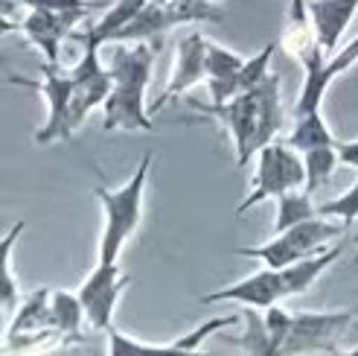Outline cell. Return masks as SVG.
I'll return each mask as SVG.
<instances>
[{"mask_svg": "<svg viewBox=\"0 0 358 356\" xmlns=\"http://www.w3.org/2000/svg\"><path fill=\"white\" fill-rule=\"evenodd\" d=\"M358 62V39H352L344 50H335L332 56H327L320 47H315L312 53L300 59V64L306 67V79L300 88V100L294 114H306V111H317L320 102H324L327 91L335 76H341L344 70H350Z\"/></svg>", "mask_w": 358, "mask_h": 356, "instance_id": "6", "label": "cell"}, {"mask_svg": "<svg viewBox=\"0 0 358 356\" xmlns=\"http://www.w3.org/2000/svg\"><path fill=\"white\" fill-rule=\"evenodd\" d=\"M149 0H117L114 6H108V12L102 15V21L96 24H87V29H76L70 39L73 41H94V44H108L114 35L122 29V27H129L134 18L143 12V6H146Z\"/></svg>", "mask_w": 358, "mask_h": 356, "instance_id": "14", "label": "cell"}, {"mask_svg": "<svg viewBox=\"0 0 358 356\" xmlns=\"http://www.w3.org/2000/svg\"><path fill=\"white\" fill-rule=\"evenodd\" d=\"M9 85H21V88H32V91L44 94L47 105H50V114L47 123L35 132V144H52V140H70V129H67V117H70V100H73V88L76 79L73 74H64L59 64H41V79H27V76H17L9 74L6 79Z\"/></svg>", "mask_w": 358, "mask_h": 356, "instance_id": "4", "label": "cell"}, {"mask_svg": "<svg viewBox=\"0 0 358 356\" xmlns=\"http://www.w3.org/2000/svg\"><path fill=\"white\" fill-rule=\"evenodd\" d=\"M262 315H265L268 333H271V353H282V345L289 339L292 324H294V313L282 310L280 304H271V307L262 310Z\"/></svg>", "mask_w": 358, "mask_h": 356, "instance_id": "25", "label": "cell"}, {"mask_svg": "<svg viewBox=\"0 0 358 356\" xmlns=\"http://www.w3.org/2000/svg\"><path fill=\"white\" fill-rule=\"evenodd\" d=\"M344 252V245L341 242H335L329 248H324V252H317V254H309V257H303L292 266H285V269H280V280H282V298H292V295H303L312 283L324 275L329 266L341 257Z\"/></svg>", "mask_w": 358, "mask_h": 356, "instance_id": "13", "label": "cell"}, {"mask_svg": "<svg viewBox=\"0 0 358 356\" xmlns=\"http://www.w3.org/2000/svg\"><path fill=\"white\" fill-rule=\"evenodd\" d=\"M52 327V289L41 287L38 292H32L21 307L15 310V318L6 330V342L15 339V336L24 333H41Z\"/></svg>", "mask_w": 358, "mask_h": 356, "instance_id": "15", "label": "cell"}, {"mask_svg": "<svg viewBox=\"0 0 358 356\" xmlns=\"http://www.w3.org/2000/svg\"><path fill=\"white\" fill-rule=\"evenodd\" d=\"M338 158H341V164L358 170V140H350V144H338Z\"/></svg>", "mask_w": 358, "mask_h": 356, "instance_id": "28", "label": "cell"}, {"mask_svg": "<svg viewBox=\"0 0 358 356\" xmlns=\"http://www.w3.org/2000/svg\"><path fill=\"white\" fill-rule=\"evenodd\" d=\"M355 330H358V324H355Z\"/></svg>", "mask_w": 358, "mask_h": 356, "instance_id": "30", "label": "cell"}, {"mask_svg": "<svg viewBox=\"0 0 358 356\" xmlns=\"http://www.w3.org/2000/svg\"><path fill=\"white\" fill-rule=\"evenodd\" d=\"M245 324H248V333L239 339V345L250 353H268L271 356V333H268V324H265V315L259 313H245Z\"/></svg>", "mask_w": 358, "mask_h": 356, "instance_id": "24", "label": "cell"}, {"mask_svg": "<svg viewBox=\"0 0 358 356\" xmlns=\"http://www.w3.org/2000/svg\"><path fill=\"white\" fill-rule=\"evenodd\" d=\"M160 50L157 41H114L108 70L114 76V88L102 105V129H129V132H155V123L146 109V88L152 76V64Z\"/></svg>", "mask_w": 358, "mask_h": 356, "instance_id": "1", "label": "cell"}, {"mask_svg": "<svg viewBox=\"0 0 358 356\" xmlns=\"http://www.w3.org/2000/svg\"><path fill=\"white\" fill-rule=\"evenodd\" d=\"M82 322H85V307H82L79 295H70L64 289H52V327L59 330L62 342L79 339Z\"/></svg>", "mask_w": 358, "mask_h": 356, "instance_id": "17", "label": "cell"}, {"mask_svg": "<svg viewBox=\"0 0 358 356\" xmlns=\"http://www.w3.org/2000/svg\"><path fill=\"white\" fill-rule=\"evenodd\" d=\"M189 105L201 117H216L224 123V129L234 137L236 146V164L245 167L254 155V137L259 126V102L254 91H242L236 97H230L227 102H201V100H189Z\"/></svg>", "mask_w": 358, "mask_h": 356, "instance_id": "5", "label": "cell"}, {"mask_svg": "<svg viewBox=\"0 0 358 356\" xmlns=\"http://www.w3.org/2000/svg\"><path fill=\"white\" fill-rule=\"evenodd\" d=\"M259 164H257V182L250 187V193L242 199L236 213H248L250 207L262 205L265 199H280L289 190H306V164H303V152L292 149L289 144L271 140L265 144L259 152Z\"/></svg>", "mask_w": 358, "mask_h": 356, "instance_id": "3", "label": "cell"}, {"mask_svg": "<svg viewBox=\"0 0 358 356\" xmlns=\"http://www.w3.org/2000/svg\"><path fill=\"white\" fill-rule=\"evenodd\" d=\"M149 170H152V155H143L140 167L134 170L131 182L125 187H120V190L96 187V196L102 202V213H105V228H102V240H99V260L117 263L125 240L137 231L140 213H143V193H146V182H149Z\"/></svg>", "mask_w": 358, "mask_h": 356, "instance_id": "2", "label": "cell"}, {"mask_svg": "<svg viewBox=\"0 0 358 356\" xmlns=\"http://www.w3.org/2000/svg\"><path fill=\"white\" fill-rule=\"evenodd\" d=\"M27 9H50V12H70V9H105L111 4L102 0H21Z\"/></svg>", "mask_w": 358, "mask_h": 356, "instance_id": "27", "label": "cell"}, {"mask_svg": "<svg viewBox=\"0 0 358 356\" xmlns=\"http://www.w3.org/2000/svg\"><path fill=\"white\" fill-rule=\"evenodd\" d=\"M91 18V9H70V12H50V9H29L21 27L27 39L38 47L50 64L62 62V41L76 32V27Z\"/></svg>", "mask_w": 358, "mask_h": 356, "instance_id": "10", "label": "cell"}, {"mask_svg": "<svg viewBox=\"0 0 358 356\" xmlns=\"http://www.w3.org/2000/svg\"><path fill=\"white\" fill-rule=\"evenodd\" d=\"M355 12H358V0H309V15L315 24L317 47L327 56H332L338 50Z\"/></svg>", "mask_w": 358, "mask_h": 356, "instance_id": "12", "label": "cell"}, {"mask_svg": "<svg viewBox=\"0 0 358 356\" xmlns=\"http://www.w3.org/2000/svg\"><path fill=\"white\" fill-rule=\"evenodd\" d=\"M317 217L341 219L344 225L355 222V219H358V182H355L347 193L335 196V199H329V202H320V205H317Z\"/></svg>", "mask_w": 358, "mask_h": 356, "instance_id": "23", "label": "cell"}, {"mask_svg": "<svg viewBox=\"0 0 358 356\" xmlns=\"http://www.w3.org/2000/svg\"><path fill=\"white\" fill-rule=\"evenodd\" d=\"M282 298V280H280V272L265 266V269L248 275L245 280L234 283V287H224L219 292H210L201 298V304H216V301H239V304L250 307V310H265L277 304Z\"/></svg>", "mask_w": 358, "mask_h": 356, "instance_id": "11", "label": "cell"}, {"mask_svg": "<svg viewBox=\"0 0 358 356\" xmlns=\"http://www.w3.org/2000/svg\"><path fill=\"white\" fill-rule=\"evenodd\" d=\"M207 76H210V70H207V39L201 32H189L178 41L169 85H166V91L149 105V111H160L166 102L181 100V94H187L189 88L207 82Z\"/></svg>", "mask_w": 358, "mask_h": 356, "instance_id": "9", "label": "cell"}, {"mask_svg": "<svg viewBox=\"0 0 358 356\" xmlns=\"http://www.w3.org/2000/svg\"><path fill=\"white\" fill-rule=\"evenodd\" d=\"M355 242H358V237H355ZM355 263H358V254H355Z\"/></svg>", "mask_w": 358, "mask_h": 356, "instance_id": "29", "label": "cell"}, {"mask_svg": "<svg viewBox=\"0 0 358 356\" xmlns=\"http://www.w3.org/2000/svg\"><path fill=\"white\" fill-rule=\"evenodd\" d=\"M271 56H274V44H268L262 53H257V56H250L242 70H239V91H254V88L271 74Z\"/></svg>", "mask_w": 358, "mask_h": 356, "instance_id": "26", "label": "cell"}, {"mask_svg": "<svg viewBox=\"0 0 358 356\" xmlns=\"http://www.w3.org/2000/svg\"><path fill=\"white\" fill-rule=\"evenodd\" d=\"M242 322V315H219V318H210V322L199 324L192 333L181 336L178 342L172 345H155V353H195L199 350V345L207 339V336L219 333V330H227V327H236Z\"/></svg>", "mask_w": 358, "mask_h": 356, "instance_id": "20", "label": "cell"}, {"mask_svg": "<svg viewBox=\"0 0 358 356\" xmlns=\"http://www.w3.org/2000/svg\"><path fill=\"white\" fill-rule=\"evenodd\" d=\"M131 283L129 275H122V269L117 263H105L99 260V266L85 278V283L79 287V301H82V307H85V318H87V324H91L94 330H105L108 333L114 324H111V318H114V307H117V301L122 295V289Z\"/></svg>", "mask_w": 358, "mask_h": 356, "instance_id": "7", "label": "cell"}, {"mask_svg": "<svg viewBox=\"0 0 358 356\" xmlns=\"http://www.w3.org/2000/svg\"><path fill=\"white\" fill-rule=\"evenodd\" d=\"M317 217V205L312 202L309 190H289L277 199V219H274V234L294 228L303 219Z\"/></svg>", "mask_w": 358, "mask_h": 356, "instance_id": "19", "label": "cell"}, {"mask_svg": "<svg viewBox=\"0 0 358 356\" xmlns=\"http://www.w3.org/2000/svg\"><path fill=\"white\" fill-rule=\"evenodd\" d=\"M248 59H242L239 53L234 50H227L216 41H207V70H210V76L207 79H216V76H234L242 70Z\"/></svg>", "mask_w": 358, "mask_h": 356, "instance_id": "22", "label": "cell"}, {"mask_svg": "<svg viewBox=\"0 0 358 356\" xmlns=\"http://www.w3.org/2000/svg\"><path fill=\"white\" fill-rule=\"evenodd\" d=\"M24 228H27V222L17 219L9 228V234L3 237V245H0V307H3L6 315L17 310V280L12 275V248H15L17 237L24 234Z\"/></svg>", "mask_w": 358, "mask_h": 356, "instance_id": "18", "label": "cell"}, {"mask_svg": "<svg viewBox=\"0 0 358 356\" xmlns=\"http://www.w3.org/2000/svg\"><path fill=\"white\" fill-rule=\"evenodd\" d=\"M294 129L285 137V144L297 152H306V149H315V146H338L335 135L329 132L324 114L317 111H306V114H294Z\"/></svg>", "mask_w": 358, "mask_h": 356, "instance_id": "16", "label": "cell"}, {"mask_svg": "<svg viewBox=\"0 0 358 356\" xmlns=\"http://www.w3.org/2000/svg\"><path fill=\"white\" fill-rule=\"evenodd\" d=\"M303 164H306V190L315 193L324 182H329V175L335 167L341 164L338 158V146H315L303 152Z\"/></svg>", "mask_w": 358, "mask_h": 356, "instance_id": "21", "label": "cell"}, {"mask_svg": "<svg viewBox=\"0 0 358 356\" xmlns=\"http://www.w3.org/2000/svg\"><path fill=\"white\" fill-rule=\"evenodd\" d=\"M352 324V310L297 313L282 353H338V336Z\"/></svg>", "mask_w": 358, "mask_h": 356, "instance_id": "8", "label": "cell"}]
</instances>
